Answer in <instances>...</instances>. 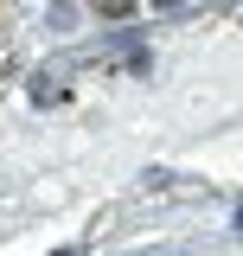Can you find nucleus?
<instances>
[{"mask_svg":"<svg viewBox=\"0 0 243 256\" xmlns=\"http://www.w3.org/2000/svg\"><path fill=\"white\" fill-rule=\"evenodd\" d=\"M128 6H134V0H96V13H116V20L128 13Z\"/></svg>","mask_w":243,"mask_h":256,"instance_id":"f257e3e1","label":"nucleus"}]
</instances>
